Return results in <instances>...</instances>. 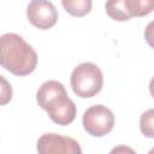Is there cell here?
<instances>
[{"mask_svg": "<svg viewBox=\"0 0 154 154\" xmlns=\"http://www.w3.org/2000/svg\"><path fill=\"white\" fill-rule=\"evenodd\" d=\"M140 130L144 137L154 138V108H149L141 114Z\"/></svg>", "mask_w": 154, "mask_h": 154, "instance_id": "cell-10", "label": "cell"}, {"mask_svg": "<svg viewBox=\"0 0 154 154\" xmlns=\"http://www.w3.org/2000/svg\"><path fill=\"white\" fill-rule=\"evenodd\" d=\"M61 5L67 13L73 17H84L91 10V0H61Z\"/></svg>", "mask_w": 154, "mask_h": 154, "instance_id": "cell-8", "label": "cell"}, {"mask_svg": "<svg viewBox=\"0 0 154 154\" xmlns=\"http://www.w3.org/2000/svg\"><path fill=\"white\" fill-rule=\"evenodd\" d=\"M0 64L16 76H26L36 69L37 54L20 35L7 32L0 38Z\"/></svg>", "mask_w": 154, "mask_h": 154, "instance_id": "cell-1", "label": "cell"}, {"mask_svg": "<svg viewBox=\"0 0 154 154\" xmlns=\"http://www.w3.org/2000/svg\"><path fill=\"white\" fill-rule=\"evenodd\" d=\"M29 22L42 30L51 29L58 20V11L48 0H31L26 7Z\"/></svg>", "mask_w": 154, "mask_h": 154, "instance_id": "cell-4", "label": "cell"}, {"mask_svg": "<svg viewBox=\"0 0 154 154\" xmlns=\"http://www.w3.org/2000/svg\"><path fill=\"white\" fill-rule=\"evenodd\" d=\"M84 130L94 137H102L109 134L114 125V116L109 108L103 105L89 107L82 118Z\"/></svg>", "mask_w": 154, "mask_h": 154, "instance_id": "cell-3", "label": "cell"}, {"mask_svg": "<svg viewBox=\"0 0 154 154\" xmlns=\"http://www.w3.org/2000/svg\"><path fill=\"white\" fill-rule=\"evenodd\" d=\"M1 82H2V90H1V103L5 105L7 101L11 100L12 97V89L11 85L7 84L6 79L4 78V76H1Z\"/></svg>", "mask_w": 154, "mask_h": 154, "instance_id": "cell-11", "label": "cell"}, {"mask_svg": "<svg viewBox=\"0 0 154 154\" xmlns=\"http://www.w3.org/2000/svg\"><path fill=\"white\" fill-rule=\"evenodd\" d=\"M105 8L108 17L114 20L125 22L131 19V16L126 7V0H107Z\"/></svg>", "mask_w": 154, "mask_h": 154, "instance_id": "cell-7", "label": "cell"}, {"mask_svg": "<svg viewBox=\"0 0 154 154\" xmlns=\"http://www.w3.org/2000/svg\"><path fill=\"white\" fill-rule=\"evenodd\" d=\"M73 93L79 97H93L100 93L103 84V76L97 65L82 63L77 65L70 77Z\"/></svg>", "mask_w": 154, "mask_h": 154, "instance_id": "cell-2", "label": "cell"}, {"mask_svg": "<svg viewBox=\"0 0 154 154\" xmlns=\"http://www.w3.org/2000/svg\"><path fill=\"white\" fill-rule=\"evenodd\" d=\"M149 91H150V94H152V96L154 97V77L150 79V82H149Z\"/></svg>", "mask_w": 154, "mask_h": 154, "instance_id": "cell-13", "label": "cell"}, {"mask_svg": "<svg viewBox=\"0 0 154 154\" xmlns=\"http://www.w3.org/2000/svg\"><path fill=\"white\" fill-rule=\"evenodd\" d=\"M153 152H154V149H152V150H150V153H153Z\"/></svg>", "mask_w": 154, "mask_h": 154, "instance_id": "cell-14", "label": "cell"}, {"mask_svg": "<svg viewBox=\"0 0 154 154\" xmlns=\"http://www.w3.org/2000/svg\"><path fill=\"white\" fill-rule=\"evenodd\" d=\"M69 99L70 97L67 96V93L63 83L53 79L42 83L36 93V100L38 106L47 113L57 108Z\"/></svg>", "mask_w": 154, "mask_h": 154, "instance_id": "cell-6", "label": "cell"}, {"mask_svg": "<svg viewBox=\"0 0 154 154\" xmlns=\"http://www.w3.org/2000/svg\"><path fill=\"white\" fill-rule=\"evenodd\" d=\"M128 11L132 17H143L154 11V0H126Z\"/></svg>", "mask_w": 154, "mask_h": 154, "instance_id": "cell-9", "label": "cell"}, {"mask_svg": "<svg viewBox=\"0 0 154 154\" xmlns=\"http://www.w3.org/2000/svg\"><path fill=\"white\" fill-rule=\"evenodd\" d=\"M144 38L147 41V43L149 45V47H152L154 49V20L149 22L144 29Z\"/></svg>", "mask_w": 154, "mask_h": 154, "instance_id": "cell-12", "label": "cell"}, {"mask_svg": "<svg viewBox=\"0 0 154 154\" xmlns=\"http://www.w3.org/2000/svg\"><path fill=\"white\" fill-rule=\"evenodd\" d=\"M36 149L40 154H81L82 149L77 141L59 134H43L37 140Z\"/></svg>", "mask_w": 154, "mask_h": 154, "instance_id": "cell-5", "label": "cell"}]
</instances>
